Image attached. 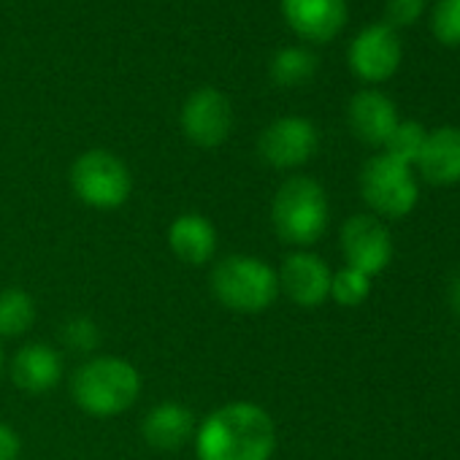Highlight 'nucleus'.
Segmentation results:
<instances>
[{"mask_svg": "<svg viewBox=\"0 0 460 460\" xmlns=\"http://www.w3.org/2000/svg\"><path fill=\"white\" fill-rule=\"evenodd\" d=\"M20 455H22L20 433L12 425L0 422V460H20Z\"/></svg>", "mask_w": 460, "mask_h": 460, "instance_id": "nucleus-25", "label": "nucleus"}, {"mask_svg": "<svg viewBox=\"0 0 460 460\" xmlns=\"http://www.w3.org/2000/svg\"><path fill=\"white\" fill-rule=\"evenodd\" d=\"M141 385V374L130 360L101 355L74 371L71 395L84 414L109 420L125 414L138 401Z\"/></svg>", "mask_w": 460, "mask_h": 460, "instance_id": "nucleus-2", "label": "nucleus"}, {"mask_svg": "<svg viewBox=\"0 0 460 460\" xmlns=\"http://www.w3.org/2000/svg\"><path fill=\"white\" fill-rule=\"evenodd\" d=\"M195 414L179 401H163L152 406L141 420V436L155 449H179L195 436Z\"/></svg>", "mask_w": 460, "mask_h": 460, "instance_id": "nucleus-17", "label": "nucleus"}, {"mask_svg": "<svg viewBox=\"0 0 460 460\" xmlns=\"http://www.w3.org/2000/svg\"><path fill=\"white\" fill-rule=\"evenodd\" d=\"M371 296V277L344 266L333 274L331 279V298L339 304V306H347V309H355L360 304H366Z\"/></svg>", "mask_w": 460, "mask_h": 460, "instance_id": "nucleus-21", "label": "nucleus"}, {"mask_svg": "<svg viewBox=\"0 0 460 460\" xmlns=\"http://www.w3.org/2000/svg\"><path fill=\"white\" fill-rule=\"evenodd\" d=\"M349 128L358 141L368 146H385L387 138L393 136L398 119L395 103L382 93V90H360L352 95L349 109H347Z\"/></svg>", "mask_w": 460, "mask_h": 460, "instance_id": "nucleus-13", "label": "nucleus"}, {"mask_svg": "<svg viewBox=\"0 0 460 460\" xmlns=\"http://www.w3.org/2000/svg\"><path fill=\"white\" fill-rule=\"evenodd\" d=\"M211 296L219 306L236 314H261L279 298V277L255 255H225L208 274Z\"/></svg>", "mask_w": 460, "mask_h": 460, "instance_id": "nucleus-4", "label": "nucleus"}, {"mask_svg": "<svg viewBox=\"0 0 460 460\" xmlns=\"http://www.w3.org/2000/svg\"><path fill=\"white\" fill-rule=\"evenodd\" d=\"M12 382L28 395H44L63 382V355L41 341L25 344L12 360Z\"/></svg>", "mask_w": 460, "mask_h": 460, "instance_id": "nucleus-15", "label": "nucleus"}, {"mask_svg": "<svg viewBox=\"0 0 460 460\" xmlns=\"http://www.w3.org/2000/svg\"><path fill=\"white\" fill-rule=\"evenodd\" d=\"M0 374H4V347H0Z\"/></svg>", "mask_w": 460, "mask_h": 460, "instance_id": "nucleus-27", "label": "nucleus"}, {"mask_svg": "<svg viewBox=\"0 0 460 460\" xmlns=\"http://www.w3.org/2000/svg\"><path fill=\"white\" fill-rule=\"evenodd\" d=\"M320 146V133L306 117H279L258 138L261 157L277 171H293L306 165Z\"/></svg>", "mask_w": 460, "mask_h": 460, "instance_id": "nucleus-9", "label": "nucleus"}, {"mask_svg": "<svg viewBox=\"0 0 460 460\" xmlns=\"http://www.w3.org/2000/svg\"><path fill=\"white\" fill-rule=\"evenodd\" d=\"M430 33L441 47H460V0H438L430 14Z\"/></svg>", "mask_w": 460, "mask_h": 460, "instance_id": "nucleus-22", "label": "nucleus"}, {"mask_svg": "<svg viewBox=\"0 0 460 460\" xmlns=\"http://www.w3.org/2000/svg\"><path fill=\"white\" fill-rule=\"evenodd\" d=\"M181 130L187 141L200 149L225 144L234 130V106H230L227 95L214 87L195 90L181 106Z\"/></svg>", "mask_w": 460, "mask_h": 460, "instance_id": "nucleus-10", "label": "nucleus"}, {"mask_svg": "<svg viewBox=\"0 0 460 460\" xmlns=\"http://www.w3.org/2000/svg\"><path fill=\"white\" fill-rule=\"evenodd\" d=\"M217 244H219V236H217L214 222L198 211L179 214L168 225V247L187 266L211 263L217 255Z\"/></svg>", "mask_w": 460, "mask_h": 460, "instance_id": "nucleus-16", "label": "nucleus"}, {"mask_svg": "<svg viewBox=\"0 0 460 460\" xmlns=\"http://www.w3.org/2000/svg\"><path fill=\"white\" fill-rule=\"evenodd\" d=\"M285 22L306 41H333L347 25V0H282Z\"/></svg>", "mask_w": 460, "mask_h": 460, "instance_id": "nucleus-12", "label": "nucleus"}, {"mask_svg": "<svg viewBox=\"0 0 460 460\" xmlns=\"http://www.w3.org/2000/svg\"><path fill=\"white\" fill-rule=\"evenodd\" d=\"M403 60V44L387 22L366 25L347 49L352 74L366 84H382L395 76Z\"/></svg>", "mask_w": 460, "mask_h": 460, "instance_id": "nucleus-8", "label": "nucleus"}, {"mask_svg": "<svg viewBox=\"0 0 460 460\" xmlns=\"http://www.w3.org/2000/svg\"><path fill=\"white\" fill-rule=\"evenodd\" d=\"M331 206L325 187L312 176H290L271 200V225L282 244L296 250L314 247L328 230Z\"/></svg>", "mask_w": 460, "mask_h": 460, "instance_id": "nucleus-3", "label": "nucleus"}, {"mask_svg": "<svg viewBox=\"0 0 460 460\" xmlns=\"http://www.w3.org/2000/svg\"><path fill=\"white\" fill-rule=\"evenodd\" d=\"M449 298H452V309H455V314L460 317V274L455 277V282H452V293H449Z\"/></svg>", "mask_w": 460, "mask_h": 460, "instance_id": "nucleus-26", "label": "nucleus"}, {"mask_svg": "<svg viewBox=\"0 0 460 460\" xmlns=\"http://www.w3.org/2000/svg\"><path fill=\"white\" fill-rule=\"evenodd\" d=\"M425 136L428 130L417 122V119H401L393 130V136L387 138V144L382 146L385 155H390L393 160L403 163V165H411L417 163L420 152H422V144H425Z\"/></svg>", "mask_w": 460, "mask_h": 460, "instance_id": "nucleus-20", "label": "nucleus"}, {"mask_svg": "<svg viewBox=\"0 0 460 460\" xmlns=\"http://www.w3.org/2000/svg\"><path fill=\"white\" fill-rule=\"evenodd\" d=\"M360 195L374 217L403 219L417 208L420 179L411 165H403L382 152L366 160L360 171Z\"/></svg>", "mask_w": 460, "mask_h": 460, "instance_id": "nucleus-5", "label": "nucleus"}, {"mask_svg": "<svg viewBox=\"0 0 460 460\" xmlns=\"http://www.w3.org/2000/svg\"><path fill=\"white\" fill-rule=\"evenodd\" d=\"M341 255L344 263L366 277L382 274L393 261V236L390 227L374 214H352L341 225Z\"/></svg>", "mask_w": 460, "mask_h": 460, "instance_id": "nucleus-7", "label": "nucleus"}, {"mask_svg": "<svg viewBox=\"0 0 460 460\" xmlns=\"http://www.w3.org/2000/svg\"><path fill=\"white\" fill-rule=\"evenodd\" d=\"M414 173L436 187L460 181V128L444 125L428 130L422 152L414 163Z\"/></svg>", "mask_w": 460, "mask_h": 460, "instance_id": "nucleus-14", "label": "nucleus"}, {"mask_svg": "<svg viewBox=\"0 0 460 460\" xmlns=\"http://www.w3.org/2000/svg\"><path fill=\"white\" fill-rule=\"evenodd\" d=\"M198 460H271L277 425L252 401H230L208 411L195 428Z\"/></svg>", "mask_w": 460, "mask_h": 460, "instance_id": "nucleus-1", "label": "nucleus"}, {"mask_svg": "<svg viewBox=\"0 0 460 460\" xmlns=\"http://www.w3.org/2000/svg\"><path fill=\"white\" fill-rule=\"evenodd\" d=\"M314 74H317V58L304 47H285L271 60V79L279 87H301L312 82Z\"/></svg>", "mask_w": 460, "mask_h": 460, "instance_id": "nucleus-19", "label": "nucleus"}, {"mask_svg": "<svg viewBox=\"0 0 460 460\" xmlns=\"http://www.w3.org/2000/svg\"><path fill=\"white\" fill-rule=\"evenodd\" d=\"M71 187L76 198L98 211H111L128 203L133 192V176L122 157L109 149L82 152L71 165Z\"/></svg>", "mask_w": 460, "mask_h": 460, "instance_id": "nucleus-6", "label": "nucleus"}, {"mask_svg": "<svg viewBox=\"0 0 460 460\" xmlns=\"http://www.w3.org/2000/svg\"><path fill=\"white\" fill-rule=\"evenodd\" d=\"M387 25L395 28H411L414 22H420L422 12H425V0H387Z\"/></svg>", "mask_w": 460, "mask_h": 460, "instance_id": "nucleus-24", "label": "nucleus"}, {"mask_svg": "<svg viewBox=\"0 0 460 460\" xmlns=\"http://www.w3.org/2000/svg\"><path fill=\"white\" fill-rule=\"evenodd\" d=\"M277 277H279V293H285L301 309H317L331 298L333 271L320 255L309 250L290 252L282 261Z\"/></svg>", "mask_w": 460, "mask_h": 460, "instance_id": "nucleus-11", "label": "nucleus"}, {"mask_svg": "<svg viewBox=\"0 0 460 460\" xmlns=\"http://www.w3.org/2000/svg\"><path fill=\"white\" fill-rule=\"evenodd\" d=\"M36 325V301L20 288L0 290V339L25 336Z\"/></svg>", "mask_w": 460, "mask_h": 460, "instance_id": "nucleus-18", "label": "nucleus"}, {"mask_svg": "<svg viewBox=\"0 0 460 460\" xmlns=\"http://www.w3.org/2000/svg\"><path fill=\"white\" fill-rule=\"evenodd\" d=\"M63 341L76 349V352H93L98 344H101V333H98V325L87 317H76L71 323H66V331H63Z\"/></svg>", "mask_w": 460, "mask_h": 460, "instance_id": "nucleus-23", "label": "nucleus"}]
</instances>
